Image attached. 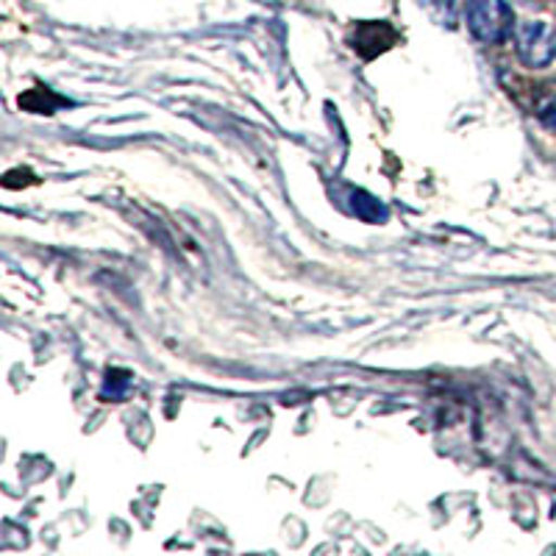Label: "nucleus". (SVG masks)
Returning a JSON list of instances; mask_svg holds the SVG:
<instances>
[{"label": "nucleus", "mask_w": 556, "mask_h": 556, "mask_svg": "<svg viewBox=\"0 0 556 556\" xmlns=\"http://www.w3.org/2000/svg\"><path fill=\"white\" fill-rule=\"evenodd\" d=\"M465 20L470 34L484 45H501L515 31V14L506 0H468Z\"/></svg>", "instance_id": "1"}, {"label": "nucleus", "mask_w": 556, "mask_h": 556, "mask_svg": "<svg viewBox=\"0 0 556 556\" xmlns=\"http://www.w3.org/2000/svg\"><path fill=\"white\" fill-rule=\"evenodd\" d=\"M515 51L526 67H548L556 59V28L543 20L515 23Z\"/></svg>", "instance_id": "2"}, {"label": "nucleus", "mask_w": 556, "mask_h": 556, "mask_svg": "<svg viewBox=\"0 0 556 556\" xmlns=\"http://www.w3.org/2000/svg\"><path fill=\"white\" fill-rule=\"evenodd\" d=\"M399 42V31L390 26V23H359L351 34V48L359 53L365 62L381 56Z\"/></svg>", "instance_id": "3"}, {"label": "nucleus", "mask_w": 556, "mask_h": 556, "mask_svg": "<svg viewBox=\"0 0 556 556\" xmlns=\"http://www.w3.org/2000/svg\"><path fill=\"white\" fill-rule=\"evenodd\" d=\"M526 106L534 117H540L548 126H556V81H540V84H526Z\"/></svg>", "instance_id": "4"}, {"label": "nucleus", "mask_w": 556, "mask_h": 556, "mask_svg": "<svg viewBox=\"0 0 556 556\" xmlns=\"http://www.w3.org/2000/svg\"><path fill=\"white\" fill-rule=\"evenodd\" d=\"M59 106H70V101L56 96V92L48 87H34L20 96V109H26V112L34 114H53Z\"/></svg>", "instance_id": "5"}, {"label": "nucleus", "mask_w": 556, "mask_h": 556, "mask_svg": "<svg viewBox=\"0 0 556 556\" xmlns=\"http://www.w3.org/2000/svg\"><path fill=\"white\" fill-rule=\"evenodd\" d=\"M354 208H356V215H359L362 220H367V223H379V220H384V217H387V208L381 206L376 198L367 195V192H356Z\"/></svg>", "instance_id": "6"}, {"label": "nucleus", "mask_w": 556, "mask_h": 556, "mask_svg": "<svg viewBox=\"0 0 556 556\" xmlns=\"http://www.w3.org/2000/svg\"><path fill=\"white\" fill-rule=\"evenodd\" d=\"M131 387V374L126 370H109L106 387H103V399H123Z\"/></svg>", "instance_id": "7"}]
</instances>
